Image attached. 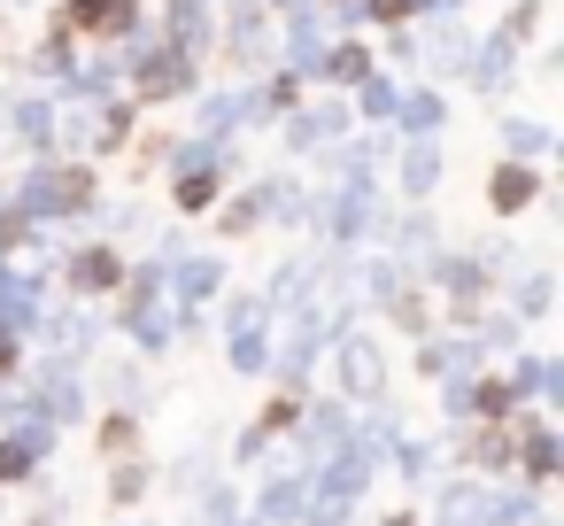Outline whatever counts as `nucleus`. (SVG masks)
I'll return each instance as SVG.
<instances>
[{
	"instance_id": "1",
	"label": "nucleus",
	"mask_w": 564,
	"mask_h": 526,
	"mask_svg": "<svg viewBox=\"0 0 564 526\" xmlns=\"http://www.w3.org/2000/svg\"><path fill=\"white\" fill-rule=\"evenodd\" d=\"M525 194H533V179H525V171H502V179H495V210H518Z\"/></svg>"
},
{
	"instance_id": "2",
	"label": "nucleus",
	"mask_w": 564,
	"mask_h": 526,
	"mask_svg": "<svg viewBox=\"0 0 564 526\" xmlns=\"http://www.w3.org/2000/svg\"><path fill=\"white\" fill-rule=\"evenodd\" d=\"M78 279H86V287H109V279H117V256H78Z\"/></svg>"
}]
</instances>
